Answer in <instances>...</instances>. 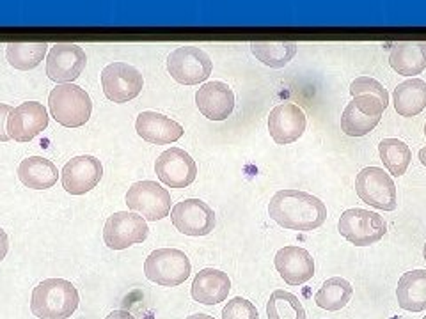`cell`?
Masks as SVG:
<instances>
[{
	"instance_id": "10",
	"label": "cell",
	"mask_w": 426,
	"mask_h": 319,
	"mask_svg": "<svg viewBox=\"0 0 426 319\" xmlns=\"http://www.w3.org/2000/svg\"><path fill=\"white\" fill-rule=\"evenodd\" d=\"M149 234L146 218L135 211H117L110 215L103 227V242L112 250H124L142 243Z\"/></svg>"
},
{
	"instance_id": "39",
	"label": "cell",
	"mask_w": 426,
	"mask_h": 319,
	"mask_svg": "<svg viewBox=\"0 0 426 319\" xmlns=\"http://www.w3.org/2000/svg\"><path fill=\"white\" fill-rule=\"evenodd\" d=\"M425 135H426V124H425Z\"/></svg>"
},
{
	"instance_id": "25",
	"label": "cell",
	"mask_w": 426,
	"mask_h": 319,
	"mask_svg": "<svg viewBox=\"0 0 426 319\" xmlns=\"http://www.w3.org/2000/svg\"><path fill=\"white\" fill-rule=\"evenodd\" d=\"M393 103L402 117H416L426 109V82L421 78H409L398 84L393 92Z\"/></svg>"
},
{
	"instance_id": "31",
	"label": "cell",
	"mask_w": 426,
	"mask_h": 319,
	"mask_svg": "<svg viewBox=\"0 0 426 319\" xmlns=\"http://www.w3.org/2000/svg\"><path fill=\"white\" fill-rule=\"evenodd\" d=\"M350 94L352 96L373 94V96H377L382 103H384L385 109H388V105H389L388 89H385L380 82L375 80V78H371V77L356 78V80L352 82V85H350Z\"/></svg>"
},
{
	"instance_id": "5",
	"label": "cell",
	"mask_w": 426,
	"mask_h": 319,
	"mask_svg": "<svg viewBox=\"0 0 426 319\" xmlns=\"http://www.w3.org/2000/svg\"><path fill=\"white\" fill-rule=\"evenodd\" d=\"M338 231L346 242L356 247H370L380 242L388 232L384 218L375 211L352 207L341 215L338 222Z\"/></svg>"
},
{
	"instance_id": "35",
	"label": "cell",
	"mask_w": 426,
	"mask_h": 319,
	"mask_svg": "<svg viewBox=\"0 0 426 319\" xmlns=\"http://www.w3.org/2000/svg\"><path fill=\"white\" fill-rule=\"evenodd\" d=\"M105 319H135V316L132 313H128V310H114Z\"/></svg>"
},
{
	"instance_id": "30",
	"label": "cell",
	"mask_w": 426,
	"mask_h": 319,
	"mask_svg": "<svg viewBox=\"0 0 426 319\" xmlns=\"http://www.w3.org/2000/svg\"><path fill=\"white\" fill-rule=\"evenodd\" d=\"M267 316L268 319H306V309L295 295L277 289L267 302Z\"/></svg>"
},
{
	"instance_id": "22",
	"label": "cell",
	"mask_w": 426,
	"mask_h": 319,
	"mask_svg": "<svg viewBox=\"0 0 426 319\" xmlns=\"http://www.w3.org/2000/svg\"><path fill=\"white\" fill-rule=\"evenodd\" d=\"M389 64L403 77L414 78L426 70V41L396 43L389 53Z\"/></svg>"
},
{
	"instance_id": "13",
	"label": "cell",
	"mask_w": 426,
	"mask_h": 319,
	"mask_svg": "<svg viewBox=\"0 0 426 319\" xmlns=\"http://www.w3.org/2000/svg\"><path fill=\"white\" fill-rule=\"evenodd\" d=\"M171 222L185 236H208L215 229V213L201 199H185L171 211Z\"/></svg>"
},
{
	"instance_id": "32",
	"label": "cell",
	"mask_w": 426,
	"mask_h": 319,
	"mask_svg": "<svg viewBox=\"0 0 426 319\" xmlns=\"http://www.w3.org/2000/svg\"><path fill=\"white\" fill-rule=\"evenodd\" d=\"M222 319H260V314L252 302L236 296V298L229 300L228 306L222 309Z\"/></svg>"
},
{
	"instance_id": "4",
	"label": "cell",
	"mask_w": 426,
	"mask_h": 319,
	"mask_svg": "<svg viewBox=\"0 0 426 319\" xmlns=\"http://www.w3.org/2000/svg\"><path fill=\"white\" fill-rule=\"evenodd\" d=\"M192 264L187 254L178 249L153 250L144 261L148 281L164 288H176L191 277Z\"/></svg>"
},
{
	"instance_id": "36",
	"label": "cell",
	"mask_w": 426,
	"mask_h": 319,
	"mask_svg": "<svg viewBox=\"0 0 426 319\" xmlns=\"http://www.w3.org/2000/svg\"><path fill=\"white\" fill-rule=\"evenodd\" d=\"M187 319H215L213 316H208V314H192Z\"/></svg>"
},
{
	"instance_id": "17",
	"label": "cell",
	"mask_w": 426,
	"mask_h": 319,
	"mask_svg": "<svg viewBox=\"0 0 426 319\" xmlns=\"http://www.w3.org/2000/svg\"><path fill=\"white\" fill-rule=\"evenodd\" d=\"M306 114L295 103H281L270 110L268 131L275 144L286 146L299 141L306 131Z\"/></svg>"
},
{
	"instance_id": "20",
	"label": "cell",
	"mask_w": 426,
	"mask_h": 319,
	"mask_svg": "<svg viewBox=\"0 0 426 319\" xmlns=\"http://www.w3.org/2000/svg\"><path fill=\"white\" fill-rule=\"evenodd\" d=\"M275 270L289 286H302L314 275V259L306 249L284 247L275 254Z\"/></svg>"
},
{
	"instance_id": "21",
	"label": "cell",
	"mask_w": 426,
	"mask_h": 319,
	"mask_svg": "<svg viewBox=\"0 0 426 319\" xmlns=\"http://www.w3.org/2000/svg\"><path fill=\"white\" fill-rule=\"evenodd\" d=\"M229 291H231V281L228 274L215 268L201 270L192 282V298L203 306H217L224 302Z\"/></svg>"
},
{
	"instance_id": "23",
	"label": "cell",
	"mask_w": 426,
	"mask_h": 319,
	"mask_svg": "<svg viewBox=\"0 0 426 319\" xmlns=\"http://www.w3.org/2000/svg\"><path fill=\"white\" fill-rule=\"evenodd\" d=\"M18 178L27 188L48 190L59 179V171L52 160L43 156H28L18 165Z\"/></svg>"
},
{
	"instance_id": "27",
	"label": "cell",
	"mask_w": 426,
	"mask_h": 319,
	"mask_svg": "<svg viewBox=\"0 0 426 319\" xmlns=\"http://www.w3.org/2000/svg\"><path fill=\"white\" fill-rule=\"evenodd\" d=\"M353 288L348 281L341 277H332L324 282L320 289H318L314 302L320 309L331 310V313H338V310L345 309L348 302L352 300Z\"/></svg>"
},
{
	"instance_id": "3",
	"label": "cell",
	"mask_w": 426,
	"mask_h": 319,
	"mask_svg": "<svg viewBox=\"0 0 426 319\" xmlns=\"http://www.w3.org/2000/svg\"><path fill=\"white\" fill-rule=\"evenodd\" d=\"M48 109L53 119L66 128H80L91 119V96L80 85L57 84L48 94Z\"/></svg>"
},
{
	"instance_id": "1",
	"label": "cell",
	"mask_w": 426,
	"mask_h": 319,
	"mask_svg": "<svg viewBox=\"0 0 426 319\" xmlns=\"http://www.w3.org/2000/svg\"><path fill=\"white\" fill-rule=\"evenodd\" d=\"M268 215L281 227L307 232L324 225L327 220V206L311 193L288 188L272 197Z\"/></svg>"
},
{
	"instance_id": "9",
	"label": "cell",
	"mask_w": 426,
	"mask_h": 319,
	"mask_svg": "<svg viewBox=\"0 0 426 319\" xmlns=\"http://www.w3.org/2000/svg\"><path fill=\"white\" fill-rule=\"evenodd\" d=\"M385 105L373 94L353 96L341 114V131L348 137H364L380 123Z\"/></svg>"
},
{
	"instance_id": "24",
	"label": "cell",
	"mask_w": 426,
	"mask_h": 319,
	"mask_svg": "<svg viewBox=\"0 0 426 319\" xmlns=\"http://www.w3.org/2000/svg\"><path fill=\"white\" fill-rule=\"evenodd\" d=\"M398 306L409 313L426 310V270H412L402 275L396 288Z\"/></svg>"
},
{
	"instance_id": "38",
	"label": "cell",
	"mask_w": 426,
	"mask_h": 319,
	"mask_svg": "<svg viewBox=\"0 0 426 319\" xmlns=\"http://www.w3.org/2000/svg\"><path fill=\"white\" fill-rule=\"evenodd\" d=\"M423 254H425V261H426V245H425V252Z\"/></svg>"
},
{
	"instance_id": "8",
	"label": "cell",
	"mask_w": 426,
	"mask_h": 319,
	"mask_svg": "<svg viewBox=\"0 0 426 319\" xmlns=\"http://www.w3.org/2000/svg\"><path fill=\"white\" fill-rule=\"evenodd\" d=\"M128 210L142 215L148 222L169 217L171 193L156 181H137L127 192Z\"/></svg>"
},
{
	"instance_id": "33",
	"label": "cell",
	"mask_w": 426,
	"mask_h": 319,
	"mask_svg": "<svg viewBox=\"0 0 426 319\" xmlns=\"http://www.w3.org/2000/svg\"><path fill=\"white\" fill-rule=\"evenodd\" d=\"M11 112H13V107L7 103H0V142L11 141L7 135V119H9Z\"/></svg>"
},
{
	"instance_id": "26",
	"label": "cell",
	"mask_w": 426,
	"mask_h": 319,
	"mask_svg": "<svg viewBox=\"0 0 426 319\" xmlns=\"http://www.w3.org/2000/svg\"><path fill=\"white\" fill-rule=\"evenodd\" d=\"M249 46L260 63L274 70L288 66L299 50V45L293 41H252Z\"/></svg>"
},
{
	"instance_id": "28",
	"label": "cell",
	"mask_w": 426,
	"mask_h": 319,
	"mask_svg": "<svg viewBox=\"0 0 426 319\" xmlns=\"http://www.w3.org/2000/svg\"><path fill=\"white\" fill-rule=\"evenodd\" d=\"M48 52L46 43H9L6 45V59L14 70L28 71L41 64Z\"/></svg>"
},
{
	"instance_id": "29",
	"label": "cell",
	"mask_w": 426,
	"mask_h": 319,
	"mask_svg": "<svg viewBox=\"0 0 426 319\" xmlns=\"http://www.w3.org/2000/svg\"><path fill=\"white\" fill-rule=\"evenodd\" d=\"M378 155H380L382 163L388 168L389 174L400 178L409 168L410 160H412V151L409 146L398 139H384L378 146Z\"/></svg>"
},
{
	"instance_id": "37",
	"label": "cell",
	"mask_w": 426,
	"mask_h": 319,
	"mask_svg": "<svg viewBox=\"0 0 426 319\" xmlns=\"http://www.w3.org/2000/svg\"><path fill=\"white\" fill-rule=\"evenodd\" d=\"M420 161H421V163H423L425 167H426V148H423V149H421V151H420Z\"/></svg>"
},
{
	"instance_id": "18",
	"label": "cell",
	"mask_w": 426,
	"mask_h": 319,
	"mask_svg": "<svg viewBox=\"0 0 426 319\" xmlns=\"http://www.w3.org/2000/svg\"><path fill=\"white\" fill-rule=\"evenodd\" d=\"M199 112L210 121H225L235 110V92L225 82H205L196 92Z\"/></svg>"
},
{
	"instance_id": "15",
	"label": "cell",
	"mask_w": 426,
	"mask_h": 319,
	"mask_svg": "<svg viewBox=\"0 0 426 319\" xmlns=\"http://www.w3.org/2000/svg\"><path fill=\"white\" fill-rule=\"evenodd\" d=\"M155 172L164 185L171 188H187L196 181L198 165L185 149L171 148L156 158Z\"/></svg>"
},
{
	"instance_id": "12",
	"label": "cell",
	"mask_w": 426,
	"mask_h": 319,
	"mask_svg": "<svg viewBox=\"0 0 426 319\" xmlns=\"http://www.w3.org/2000/svg\"><path fill=\"white\" fill-rule=\"evenodd\" d=\"M87 64L84 48L71 43H57L46 53V77L55 84L77 80Z\"/></svg>"
},
{
	"instance_id": "2",
	"label": "cell",
	"mask_w": 426,
	"mask_h": 319,
	"mask_svg": "<svg viewBox=\"0 0 426 319\" xmlns=\"http://www.w3.org/2000/svg\"><path fill=\"white\" fill-rule=\"evenodd\" d=\"M77 288L64 279H46L32 291L31 310L39 319H68L78 309Z\"/></svg>"
},
{
	"instance_id": "14",
	"label": "cell",
	"mask_w": 426,
	"mask_h": 319,
	"mask_svg": "<svg viewBox=\"0 0 426 319\" xmlns=\"http://www.w3.org/2000/svg\"><path fill=\"white\" fill-rule=\"evenodd\" d=\"M103 178V165L96 156L80 155L68 161L60 171L63 188L71 195H84L96 188Z\"/></svg>"
},
{
	"instance_id": "19",
	"label": "cell",
	"mask_w": 426,
	"mask_h": 319,
	"mask_svg": "<svg viewBox=\"0 0 426 319\" xmlns=\"http://www.w3.org/2000/svg\"><path fill=\"white\" fill-rule=\"evenodd\" d=\"M135 131L142 141L155 146L173 144V142L180 141L185 134L180 123L164 116V114L153 112V110L139 114L137 121H135Z\"/></svg>"
},
{
	"instance_id": "6",
	"label": "cell",
	"mask_w": 426,
	"mask_h": 319,
	"mask_svg": "<svg viewBox=\"0 0 426 319\" xmlns=\"http://www.w3.org/2000/svg\"><path fill=\"white\" fill-rule=\"evenodd\" d=\"M167 71L171 77L183 85L203 84L210 78L213 63L208 53L199 46H180L167 57Z\"/></svg>"
},
{
	"instance_id": "7",
	"label": "cell",
	"mask_w": 426,
	"mask_h": 319,
	"mask_svg": "<svg viewBox=\"0 0 426 319\" xmlns=\"http://www.w3.org/2000/svg\"><path fill=\"white\" fill-rule=\"evenodd\" d=\"M356 192L363 202L382 211H395L398 206L396 185L380 167H366L357 174Z\"/></svg>"
},
{
	"instance_id": "34",
	"label": "cell",
	"mask_w": 426,
	"mask_h": 319,
	"mask_svg": "<svg viewBox=\"0 0 426 319\" xmlns=\"http://www.w3.org/2000/svg\"><path fill=\"white\" fill-rule=\"evenodd\" d=\"M7 250H9V238H7V232L0 227V263L6 259Z\"/></svg>"
},
{
	"instance_id": "11",
	"label": "cell",
	"mask_w": 426,
	"mask_h": 319,
	"mask_svg": "<svg viewBox=\"0 0 426 319\" xmlns=\"http://www.w3.org/2000/svg\"><path fill=\"white\" fill-rule=\"evenodd\" d=\"M102 87L107 98L114 103H128L141 94L144 87L142 73L127 63H112L103 67Z\"/></svg>"
},
{
	"instance_id": "16",
	"label": "cell",
	"mask_w": 426,
	"mask_h": 319,
	"mask_svg": "<svg viewBox=\"0 0 426 319\" xmlns=\"http://www.w3.org/2000/svg\"><path fill=\"white\" fill-rule=\"evenodd\" d=\"M48 112L39 102H25L7 119V135L16 142H31L48 126Z\"/></svg>"
},
{
	"instance_id": "40",
	"label": "cell",
	"mask_w": 426,
	"mask_h": 319,
	"mask_svg": "<svg viewBox=\"0 0 426 319\" xmlns=\"http://www.w3.org/2000/svg\"><path fill=\"white\" fill-rule=\"evenodd\" d=\"M423 319H426V316H425V318H423Z\"/></svg>"
}]
</instances>
